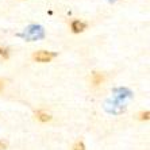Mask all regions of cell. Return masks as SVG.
<instances>
[{"label":"cell","mask_w":150,"mask_h":150,"mask_svg":"<svg viewBox=\"0 0 150 150\" xmlns=\"http://www.w3.org/2000/svg\"><path fill=\"white\" fill-rule=\"evenodd\" d=\"M131 91L127 88H115L111 99L105 101V111L110 114H120L126 110V104L131 98Z\"/></svg>","instance_id":"obj_1"},{"label":"cell","mask_w":150,"mask_h":150,"mask_svg":"<svg viewBox=\"0 0 150 150\" xmlns=\"http://www.w3.org/2000/svg\"><path fill=\"white\" fill-rule=\"evenodd\" d=\"M19 35H21L22 38H25L26 41L34 42V41H38V39H42L45 37V30L39 25H30L28 27H26L25 31Z\"/></svg>","instance_id":"obj_2"},{"label":"cell","mask_w":150,"mask_h":150,"mask_svg":"<svg viewBox=\"0 0 150 150\" xmlns=\"http://www.w3.org/2000/svg\"><path fill=\"white\" fill-rule=\"evenodd\" d=\"M54 57H56V53L46 52V50H39V52L33 54V58L38 62H50Z\"/></svg>","instance_id":"obj_3"},{"label":"cell","mask_w":150,"mask_h":150,"mask_svg":"<svg viewBox=\"0 0 150 150\" xmlns=\"http://www.w3.org/2000/svg\"><path fill=\"white\" fill-rule=\"evenodd\" d=\"M87 28V23H84L81 21H73L72 22V31L79 34V33H83L84 30Z\"/></svg>","instance_id":"obj_4"},{"label":"cell","mask_w":150,"mask_h":150,"mask_svg":"<svg viewBox=\"0 0 150 150\" xmlns=\"http://www.w3.org/2000/svg\"><path fill=\"white\" fill-rule=\"evenodd\" d=\"M35 116H37L38 120H41V122H43V123L50 122V120H52V115H50L49 112L43 111V110H39V111L35 112Z\"/></svg>","instance_id":"obj_5"},{"label":"cell","mask_w":150,"mask_h":150,"mask_svg":"<svg viewBox=\"0 0 150 150\" xmlns=\"http://www.w3.org/2000/svg\"><path fill=\"white\" fill-rule=\"evenodd\" d=\"M103 80H104V76H103L101 73H99V72H93V73H92V83H93L95 85L101 84Z\"/></svg>","instance_id":"obj_6"},{"label":"cell","mask_w":150,"mask_h":150,"mask_svg":"<svg viewBox=\"0 0 150 150\" xmlns=\"http://www.w3.org/2000/svg\"><path fill=\"white\" fill-rule=\"evenodd\" d=\"M73 150H85V145H84L83 141H79V142L74 143Z\"/></svg>","instance_id":"obj_7"},{"label":"cell","mask_w":150,"mask_h":150,"mask_svg":"<svg viewBox=\"0 0 150 150\" xmlns=\"http://www.w3.org/2000/svg\"><path fill=\"white\" fill-rule=\"evenodd\" d=\"M149 116H150V112L145 111V112H141L139 115H138V118H139L141 120H149Z\"/></svg>","instance_id":"obj_8"},{"label":"cell","mask_w":150,"mask_h":150,"mask_svg":"<svg viewBox=\"0 0 150 150\" xmlns=\"http://www.w3.org/2000/svg\"><path fill=\"white\" fill-rule=\"evenodd\" d=\"M0 57H1V58H8V52L6 49H1V47H0Z\"/></svg>","instance_id":"obj_9"},{"label":"cell","mask_w":150,"mask_h":150,"mask_svg":"<svg viewBox=\"0 0 150 150\" xmlns=\"http://www.w3.org/2000/svg\"><path fill=\"white\" fill-rule=\"evenodd\" d=\"M6 147H7V145L4 142H0V150H6Z\"/></svg>","instance_id":"obj_10"},{"label":"cell","mask_w":150,"mask_h":150,"mask_svg":"<svg viewBox=\"0 0 150 150\" xmlns=\"http://www.w3.org/2000/svg\"><path fill=\"white\" fill-rule=\"evenodd\" d=\"M3 88H4V81H3V80H0V92L3 91Z\"/></svg>","instance_id":"obj_11"},{"label":"cell","mask_w":150,"mask_h":150,"mask_svg":"<svg viewBox=\"0 0 150 150\" xmlns=\"http://www.w3.org/2000/svg\"><path fill=\"white\" fill-rule=\"evenodd\" d=\"M108 1H110V3H115L116 0H108Z\"/></svg>","instance_id":"obj_12"}]
</instances>
